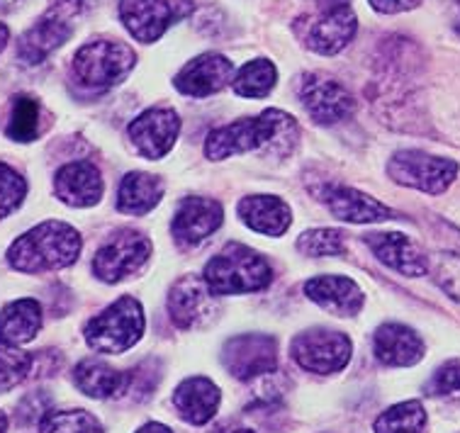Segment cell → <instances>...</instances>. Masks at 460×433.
Instances as JSON below:
<instances>
[{"mask_svg":"<svg viewBox=\"0 0 460 433\" xmlns=\"http://www.w3.org/2000/svg\"><path fill=\"white\" fill-rule=\"evenodd\" d=\"M300 102L317 125H339L356 110L351 93L329 75H305L300 85Z\"/></svg>","mask_w":460,"mask_h":433,"instance_id":"cell-11","label":"cell"},{"mask_svg":"<svg viewBox=\"0 0 460 433\" xmlns=\"http://www.w3.org/2000/svg\"><path fill=\"white\" fill-rule=\"evenodd\" d=\"M40 433H102V426L84 409L47 411L40 424Z\"/></svg>","mask_w":460,"mask_h":433,"instance_id":"cell-31","label":"cell"},{"mask_svg":"<svg viewBox=\"0 0 460 433\" xmlns=\"http://www.w3.org/2000/svg\"><path fill=\"white\" fill-rule=\"evenodd\" d=\"M178 417L193 426L208 424L217 414L219 387L208 377H188L173 392Z\"/></svg>","mask_w":460,"mask_h":433,"instance_id":"cell-23","label":"cell"},{"mask_svg":"<svg viewBox=\"0 0 460 433\" xmlns=\"http://www.w3.org/2000/svg\"><path fill=\"white\" fill-rule=\"evenodd\" d=\"M351 339L332 329H310L297 333L290 343V356L295 363L310 373L332 376L349 366L351 360Z\"/></svg>","mask_w":460,"mask_h":433,"instance_id":"cell-7","label":"cell"},{"mask_svg":"<svg viewBox=\"0 0 460 433\" xmlns=\"http://www.w3.org/2000/svg\"><path fill=\"white\" fill-rule=\"evenodd\" d=\"M458 8H460V0H458Z\"/></svg>","mask_w":460,"mask_h":433,"instance_id":"cell-46","label":"cell"},{"mask_svg":"<svg viewBox=\"0 0 460 433\" xmlns=\"http://www.w3.org/2000/svg\"><path fill=\"white\" fill-rule=\"evenodd\" d=\"M427 411L421 402H402L383 411L376 421V433H424Z\"/></svg>","mask_w":460,"mask_h":433,"instance_id":"cell-29","label":"cell"},{"mask_svg":"<svg viewBox=\"0 0 460 433\" xmlns=\"http://www.w3.org/2000/svg\"><path fill=\"white\" fill-rule=\"evenodd\" d=\"M164 198L161 178L151 173H127L118 190V209L122 215H146Z\"/></svg>","mask_w":460,"mask_h":433,"instance_id":"cell-27","label":"cell"},{"mask_svg":"<svg viewBox=\"0 0 460 433\" xmlns=\"http://www.w3.org/2000/svg\"><path fill=\"white\" fill-rule=\"evenodd\" d=\"M74 383L78 390L93 400H110V397L125 394L127 387H129V376L110 367L102 360L88 358L75 366Z\"/></svg>","mask_w":460,"mask_h":433,"instance_id":"cell-25","label":"cell"},{"mask_svg":"<svg viewBox=\"0 0 460 433\" xmlns=\"http://www.w3.org/2000/svg\"><path fill=\"white\" fill-rule=\"evenodd\" d=\"M456 32H458V34H460V25H458V27H456Z\"/></svg>","mask_w":460,"mask_h":433,"instance_id":"cell-45","label":"cell"},{"mask_svg":"<svg viewBox=\"0 0 460 433\" xmlns=\"http://www.w3.org/2000/svg\"><path fill=\"white\" fill-rule=\"evenodd\" d=\"M387 175L394 183L407 185L427 195H441L458 175V163L441 156H431L424 151H397L390 163Z\"/></svg>","mask_w":460,"mask_h":433,"instance_id":"cell-6","label":"cell"},{"mask_svg":"<svg viewBox=\"0 0 460 433\" xmlns=\"http://www.w3.org/2000/svg\"><path fill=\"white\" fill-rule=\"evenodd\" d=\"M234 433H256V431H252V429H239V431H234Z\"/></svg>","mask_w":460,"mask_h":433,"instance_id":"cell-44","label":"cell"},{"mask_svg":"<svg viewBox=\"0 0 460 433\" xmlns=\"http://www.w3.org/2000/svg\"><path fill=\"white\" fill-rule=\"evenodd\" d=\"M102 178L101 171L88 161H74L59 168L54 178V190L61 202L71 208H93L102 198Z\"/></svg>","mask_w":460,"mask_h":433,"instance_id":"cell-18","label":"cell"},{"mask_svg":"<svg viewBox=\"0 0 460 433\" xmlns=\"http://www.w3.org/2000/svg\"><path fill=\"white\" fill-rule=\"evenodd\" d=\"M368 249L376 253V259L380 263H385L387 268H393L397 273L410 275V278H419L429 270V261L424 259V253L411 243L410 236H404L400 232H376L366 236Z\"/></svg>","mask_w":460,"mask_h":433,"instance_id":"cell-17","label":"cell"},{"mask_svg":"<svg viewBox=\"0 0 460 433\" xmlns=\"http://www.w3.org/2000/svg\"><path fill=\"white\" fill-rule=\"evenodd\" d=\"M453 392H460V360L444 363L427 384V394H431V397H444V394H453Z\"/></svg>","mask_w":460,"mask_h":433,"instance_id":"cell-36","label":"cell"},{"mask_svg":"<svg viewBox=\"0 0 460 433\" xmlns=\"http://www.w3.org/2000/svg\"><path fill=\"white\" fill-rule=\"evenodd\" d=\"M324 202L336 219L351 222V225H377V222L394 219L393 209L385 208L383 202H377L370 195H363L356 188H346V185L332 188L324 195Z\"/></svg>","mask_w":460,"mask_h":433,"instance_id":"cell-19","label":"cell"},{"mask_svg":"<svg viewBox=\"0 0 460 433\" xmlns=\"http://www.w3.org/2000/svg\"><path fill=\"white\" fill-rule=\"evenodd\" d=\"M8 137L13 142H32L40 134V102L30 95H17L10 112Z\"/></svg>","mask_w":460,"mask_h":433,"instance_id":"cell-30","label":"cell"},{"mask_svg":"<svg viewBox=\"0 0 460 433\" xmlns=\"http://www.w3.org/2000/svg\"><path fill=\"white\" fill-rule=\"evenodd\" d=\"M225 219L222 205L212 198H183L178 202L171 232L181 246H198L217 232Z\"/></svg>","mask_w":460,"mask_h":433,"instance_id":"cell-13","label":"cell"},{"mask_svg":"<svg viewBox=\"0 0 460 433\" xmlns=\"http://www.w3.org/2000/svg\"><path fill=\"white\" fill-rule=\"evenodd\" d=\"M278 68L268 58H253L234 75V93L242 98H266L276 88Z\"/></svg>","mask_w":460,"mask_h":433,"instance_id":"cell-28","label":"cell"},{"mask_svg":"<svg viewBox=\"0 0 460 433\" xmlns=\"http://www.w3.org/2000/svg\"><path fill=\"white\" fill-rule=\"evenodd\" d=\"M209 287L205 283V278L198 275H185L181 278L168 295V312L171 319L176 322L181 329H190L205 317V312L209 307Z\"/></svg>","mask_w":460,"mask_h":433,"instance_id":"cell-24","label":"cell"},{"mask_svg":"<svg viewBox=\"0 0 460 433\" xmlns=\"http://www.w3.org/2000/svg\"><path fill=\"white\" fill-rule=\"evenodd\" d=\"M236 212L249 229L266 234V236H283L293 225V209L288 208V202L273 195L243 198Z\"/></svg>","mask_w":460,"mask_h":433,"instance_id":"cell-22","label":"cell"},{"mask_svg":"<svg viewBox=\"0 0 460 433\" xmlns=\"http://www.w3.org/2000/svg\"><path fill=\"white\" fill-rule=\"evenodd\" d=\"M27 195V183L22 175L17 173L15 168L0 161V219L15 212Z\"/></svg>","mask_w":460,"mask_h":433,"instance_id":"cell-34","label":"cell"},{"mask_svg":"<svg viewBox=\"0 0 460 433\" xmlns=\"http://www.w3.org/2000/svg\"><path fill=\"white\" fill-rule=\"evenodd\" d=\"M144 333V309L139 302L125 295L118 302H112L105 312L93 317L85 324V341L98 353L118 356L125 353Z\"/></svg>","mask_w":460,"mask_h":433,"instance_id":"cell-4","label":"cell"},{"mask_svg":"<svg viewBox=\"0 0 460 433\" xmlns=\"http://www.w3.org/2000/svg\"><path fill=\"white\" fill-rule=\"evenodd\" d=\"M376 358L383 366L407 367L414 366L424 356V341L417 331L404 324H383L373 336Z\"/></svg>","mask_w":460,"mask_h":433,"instance_id":"cell-20","label":"cell"},{"mask_svg":"<svg viewBox=\"0 0 460 433\" xmlns=\"http://www.w3.org/2000/svg\"><path fill=\"white\" fill-rule=\"evenodd\" d=\"M295 127L293 117H288L280 110H266L259 117H243L232 125H225L209 132L205 142V154L208 159L222 161L236 154L261 149L266 144L276 142V137Z\"/></svg>","mask_w":460,"mask_h":433,"instance_id":"cell-3","label":"cell"},{"mask_svg":"<svg viewBox=\"0 0 460 433\" xmlns=\"http://www.w3.org/2000/svg\"><path fill=\"white\" fill-rule=\"evenodd\" d=\"M34 358L13 343L0 341V394L13 390L32 373Z\"/></svg>","mask_w":460,"mask_h":433,"instance_id":"cell-32","label":"cell"},{"mask_svg":"<svg viewBox=\"0 0 460 433\" xmlns=\"http://www.w3.org/2000/svg\"><path fill=\"white\" fill-rule=\"evenodd\" d=\"M74 34V27L64 17H57L47 13L42 20H37L17 44V57L25 64H42L51 51H57L68 37Z\"/></svg>","mask_w":460,"mask_h":433,"instance_id":"cell-21","label":"cell"},{"mask_svg":"<svg viewBox=\"0 0 460 433\" xmlns=\"http://www.w3.org/2000/svg\"><path fill=\"white\" fill-rule=\"evenodd\" d=\"M305 292L312 302L327 309L334 317H353L363 307V292L351 278L343 275H317L305 283Z\"/></svg>","mask_w":460,"mask_h":433,"instance_id":"cell-16","label":"cell"},{"mask_svg":"<svg viewBox=\"0 0 460 433\" xmlns=\"http://www.w3.org/2000/svg\"><path fill=\"white\" fill-rule=\"evenodd\" d=\"M429 268H431V273H434V280L438 283V287H441L448 297L460 302V256L458 253H436Z\"/></svg>","mask_w":460,"mask_h":433,"instance_id":"cell-35","label":"cell"},{"mask_svg":"<svg viewBox=\"0 0 460 433\" xmlns=\"http://www.w3.org/2000/svg\"><path fill=\"white\" fill-rule=\"evenodd\" d=\"M42 329V307L37 300H15L0 312V341L22 346Z\"/></svg>","mask_w":460,"mask_h":433,"instance_id":"cell-26","label":"cell"},{"mask_svg":"<svg viewBox=\"0 0 460 433\" xmlns=\"http://www.w3.org/2000/svg\"><path fill=\"white\" fill-rule=\"evenodd\" d=\"M137 433H171V429L164 424H146V426H142V429H139Z\"/></svg>","mask_w":460,"mask_h":433,"instance_id":"cell-39","label":"cell"},{"mask_svg":"<svg viewBox=\"0 0 460 433\" xmlns=\"http://www.w3.org/2000/svg\"><path fill=\"white\" fill-rule=\"evenodd\" d=\"M81 253V234L66 222H42L20 239L8 251V263L20 273H42L71 266Z\"/></svg>","mask_w":460,"mask_h":433,"instance_id":"cell-1","label":"cell"},{"mask_svg":"<svg viewBox=\"0 0 460 433\" xmlns=\"http://www.w3.org/2000/svg\"><path fill=\"white\" fill-rule=\"evenodd\" d=\"M137 64L132 47L118 40H95L75 51L74 71L78 81L95 91H108L125 81Z\"/></svg>","mask_w":460,"mask_h":433,"instance_id":"cell-5","label":"cell"},{"mask_svg":"<svg viewBox=\"0 0 460 433\" xmlns=\"http://www.w3.org/2000/svg\"><path fill=\"white\" fill-rule=\"evenodd\" d=\"M234 84V64L222 54H202L176 75V88L190 98H208Z\"/></svg>","mask_w":460,"mask_h":433,"instance_id":"cell-14","label":"cell"},{"mask_svg":"<svg viewBox=\"0 0 460 433\" xmlns=\"http://www.w3.org/2000/svg\"><path fill=\"white\" fill-rule=\"evenodd\" d=\"M297 249L312 259H327L343 253V232L339 229H312L297 239Z\"/></svg>","mask_w":460,"mask_h":433,"instance_id":"cell-33","label":"cell"},{"mask_svg":"<svg viewBox=\"0 0 460 433\" xmlns=\"http://www.w3.org/2000/svg\"><path fill=\"white\" fill-rule=\"evenodd\" d=\"M358 30V20L349 5H332L310 25L307 32V47L317 54L332 57L346 49Z\"/></svg>","mask_w":460,"mask_h":433,"instance_id":"cell-15","label":"cell"},{"mask_svg":"<svg viewBox=\"0 0 460 433\" xmlns=\"http://www.w3.org/2000/svg\"><path fill=\"white\" fill-rule=\"evenodd\" d=\"M149 256V239L132 229H122L98 249L93 259V273L98 275L102 283H119L137 270H142Z\"/></svg>","mask_w":460,"mask_h":433,"instance_id":"cell-8","label":"cell"},{"mask_svg":"<svg viewBox=\"0 0 460 433\" xmlns=\"http://www.w3.org/2000/svg\"><path fill=\"white\" fill-rule=\"evenodd\" d=\"M5 429H8V417L0 411V433H5Z\"/></svg>","mask_w":460,"mask_h":433,"instance_id":"cell-42","label":"cell"},{"mask_svg":"<svg viewBox=\"0 0 460 433\" xmlns=\"http://www.w3.org/2000/svg\"><path fill=\"white\" fill-rule=\"evenodd\" d=\"M212 295L259 292L273 280V268L261 253L243 243H226L202 270Z\"/></svg>","mask_w":460,"mask_h":433,"instance_id":"cell-2","label":"cell"},{"mask_svg":"<svg viewBox=\"0 0 460 433\" xmlns=\"http://www.w3.org/2000/svg\"><path fill=\"white\" fill-rule=\"evenodd\" d=\"M222 363L229 376L236 380H253V377L273 373L278 363V343L266 333H242L225 343Z\"/></svg>","mask_w":460,"mask_h":433,"instance_id":"cell-10","label":"cell"},{"mask_svg":"<svg viewBox=\"0 0 460 433\" xmlns=\"http://www.w3.org/2000/svg\"><path fill=\"white\" fill-rule=\"evenodd\" d=\"M421 0H370V5L383 15H394V13H404V10L417 8Z\"/></svg>","mask_w":460,"mask_h":433,"instance_id":"cell-38","label":"cell"},{"mask_svg":"<svg viewBox=\"0 0 460 433\" xmlns=\"http://www.w3.org/2000/svg\"><path fill=\"white\" fill-rule=\"evenodd\" d=\"M349 0H329V5H346Z\"/></svg>","mask_w":460,"mask_h":433,"instance_id":"cell-43","label":"cell"},{"mask_svg":"<svg viewBox=\"0 0 460 433\" xmlns=\"http://www.w3.org/2000/svg\"><path fill=\"white\" fill-rule=\"evenodd\" d=\"M8 40H10V30L5 25H3V22H0V51L5 49V44H8Z\"/></svg>","mask_w":460,"mask_h":433,"instance_id":"cell-41","label":"cell"},{"mask_svg":"<svg viewBox=\"0 0 460 433\" xmlns=\"http://www.w3.org/2000/svg\"><path fill=\"white\" fill-rule=\"evenodd\" d=\"M181 132V117L171 108H151L129 125V139L144 159H164Z\"/></svg>","mask_w":460,"mask_h":433,"instance_id":"cell-12","label":"cell"},{"mask_svg":"<svg viewBox=\"0 0 460 433\" xmlns=\"http://www.w3.org/2000/svg\"><path fill=\"white\" fill-rule=\"evenodd\" d=\"M190 8L188 0H119V20L137 42L151 44Z\"/></svg>","mask_w":460,"mask_h":433,"instance_id":"cell-9","label":"cell"},{"mask_svg":"<svg viewBox=\"0 0 460 433\" xmlns=\"http://www.w3.org/2000/svg\"><path fill=\"white\" fill-rule=\"evenodd\" d=\"M98 0H54L51 8L47 13L57 17H64V20H71L75 15H84L85 10H91Z\"/></svg>","mask_w":460,"mask_h":433,"instance_id":"cell-37","label":"cell"},{"mask_svg":"<svg viewBox=\"0 0 460 433\" xmlns=\"http://www.w3.org/2000/svg\"><path fill=\"white\" fill-rule=\"evenodd\" d=\"M22 5V0H0V10L3 13H10V10H15Z\"/></svg>","mask_w":460,"mask_h":433,"instance_id":"cell-40","label":"cell"}]
</instances>
